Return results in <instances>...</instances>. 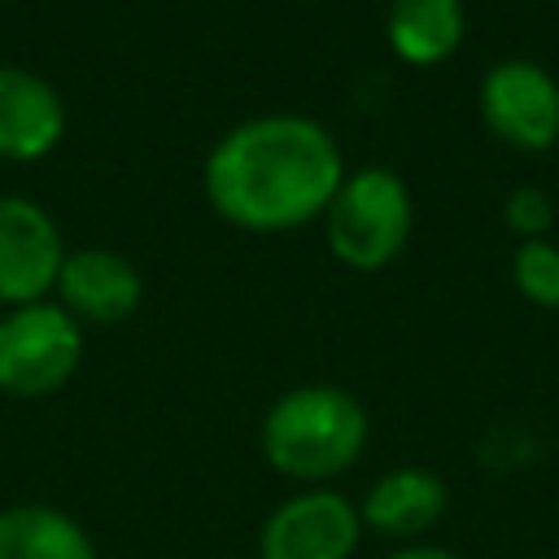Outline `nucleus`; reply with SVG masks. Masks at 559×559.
I'll use <instances>...</instances> for the list:
<instances>
[{
	"mask_svg": "<svg viewBox=\"0 0 559 559\" xmlns=\"http://www.w3.org/2000/svg\"><path fill=\"white\" fill-rule=\"evenodd\" d=\"M345 179L332 131L301 114L231 127L205 157L210 205L245 231H288L328 210Z\"/></svg>",
	"mask_w": 559,
	"mask_h": 559,
	"instance_id": "f257e3e1",
	"label": "nucleus"
},
{
	"mask_svg": "<svg viewBox=\"0 0 559 559\" xmlns=\"http://www.w3.org/2000/svg\"><path fill=\"white\" fill-rule=\"evenodd\" d=\"M367 411L336 384H297L262 419V454L275 472L319 485L358 463Z\"/></svg>",
	"mask_w": 559,
	"mask_h": 559,
	"instance_id": "f03ea898",
	"label": "nucleus"
},
{
	"mask_svg": "<svg viewBox=\"0 0 559 559\" xmlns=\"http://www.w3.org/2000/svg\"><path fill=\"white\" fill-rule=\"evenodd\" d=\"M411 223H415L411 188L389 166H362L345 175L323 210L328 249L354 271L389 266L406 249Z\"/></svg>",
	"mask_w": 559,
	"mask_h": 559,
	"instance_id": "7ed1b4c3",
	"label": "nucleus"
},
{
	"mask_svg": "<svg viewBox=\"0 0 559 559\" xmlns=\"http://www.w3.org/2000/svg\"><path fill=\"white\" fill-rule=\"evenodd\" d=\"M83 354L79 319L52 301L13 306L0 319V393L44 397L57 393Z\"/></svg>",
	"mask_w": 559,
	"mask_h": 559,
	"instance_id": "20e7f679",
	"label": "nucleus"
},
{
	"mask_svg": "<svg viewBox=\"0 0 559 559\" xmlns=\"http://www.w3.org/2000/svg\"><path fill=\"white\" fill-rule=\"evenodd\" d=\"M480 118L502 144L524 153H546L559 140L555 74L528 57L493 61L480 79Z\"/></svg>",
	"mask_w": 559,
	"mask_h": 559,
	"instance_id": "39448f33",
	"label": "nucleus"
},
{
	"mask_svg": "<svg viewBox=\"0 0 559 559\" xmlns=\"http://www.w3.org/2000/svg\"><path fill=\"white\" fill-rule=\"evenodd\" d=\"M358 507L336 489H306L280 502L258 533V559H349L358 550Z\"/></svg>",
	"mask_w": 559,
	"mask_h": 559,
	"instance_id": "423d86ee",
	"label": "nucleus"
},
{
	"mask_svg": "<svg viewBox=\"0 0 559 559\" xmlns=\"http://www.w3.org/2000/svg\"><path fill=\"white\" fill-rule=\"evenodd\" d=\"M66 245L57 223L31 197L0 192V301L31 306L57 288Z\"/></svg>",
	"mask_w": 559,
	"mask_h": 559,
	"instance_id": "0eeeda50",
	"label": "nucleus"
},
{
	"mask_svg": "<svg viewBox=\"0 0 559 559\" xmlns=\"http://www.w3.org/2000/svg\"><path fill=\"white\" fill-rule=\"evenodd\" d=\"M57 297H61V310H70L74 319H87V323H122L140 306L144 280L114 249H74L61 262Z\"/></svg>",
	"mask_w": 559,
	"mask_h": 559,
	"instance_id": "6e6552de",
	"label": "nucleus"
},
{
	"mask_svg": "<svg viewBox=\"0 0 559 559\" xmlns=\"http://www.w3.org/2000/svg\"><path fill=\"white\" fill-rule=\"evenodd\" d=\"M66 135V105L57 87L22 66H0V157L35 162Z\"/></svg>",
	"mask_w": 559,
	"mask_h": 559,
	"instance_id": "1a4fd4ad",
	"label": "nucleus"
},
{
	"mask_svg": "<svg viewBox=\"0 0 559 559\" xmlns=\"http://www.w3.org/2000/svg\"><path fill=\"white\" fill-rule=\"evenodd\" d=\"M445 502H450V489H445V480L437 472H428V467H393L367 489V498L358 502V520L371 533L406 542V537L428 533L445 515Z\"/></svg>",
	"mask_w": 559,
	"mask_h": 559,
	"instance_id": "9d476101",
	"label": "nucleus"
},
{
	"mask_svg": "<svg viewBox=\"0 0 559 559\" xmlns=\"http://www.w3.org/2000/svg\"><path fill=\"white\" fill-rule=\"evenodd\" d=\"M467 31L463 0H393L384 17L389 48L411 66L445 61Z\"/></svg>",
	"mask_w": 559,
	"mask_h": 559,
	"instance_id": "9b49d317",
	"label": "nucleus"
},
{
	"mask_svg": "<svg viewBox=\"0 0 559 559\" xmlns=\"http://www.w3.org/2000/svg\"><path fill=\"white\" fill-rule=\"evenodd\" d=\"M0 559H96V546L66 511L17 502L0 511Z\"/></svg>",
	"mask_w": 559,
	"mask_h": 559,
	"instance_id": "f8f14e48",
	"label": "nucleus"
},
{
	"mask_svg": "<svg viewBox=\"0 0 559 559\" xmlns=\"http://www.w3.org/2000/svg\"><path fill=\"white\" fill-rule=\"evenodd\" d=\"M511 280L524 301L559 310V245L550 240H520L511 253Z\"/></svg>",
	"mask_w": 559,
	"mask_h": 559,
	"instance_id": "ddd939ff",
	"label": "nucleus"
},
{
	"mask_svg": "<svg viewBox=\"0 0 559 559\" xmlns=\"http://www.w3.org/2000/svg\"><path fill=\"white\" fill-rule=\"evenodd\" d=\"M502 223H507L520 240H546V231H550V223H555V205H550V197H546L542 188L524 183V188H515V192L502 201Z\"/></svg>",
	"mask_w": 559,
	"mask_h": 559,
	"instance_id": "4468645a",
	"label": "nucleus"
},
{
	"mask_svg": "<svg viewBox=\"0 0 559 559\" xmlns=\"http://www.w3.org/2000/svg\"><path fill=\"white\" fill-rule=\"evenodd\" d=\"M389 559H454V555L441 546H397Z\"/></svg>",
	"mask_w": 559,
	"mask_h": 559,
	"instance_id": "2eb2a0df",
	"label": "nucleus"
}]
</instances>
